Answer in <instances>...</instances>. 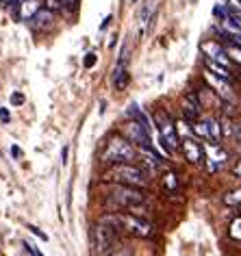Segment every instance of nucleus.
Returning <instances> with one entry per match:
<instances>
[{"label": "nucleus", "instance_id": "nucleus-1", "mask_svg": "<svg viewBox=\"0 0 241 256\" xmlns=\"http://www.w3.org/2000/svg\"><path fill=\"white\" fill-rule=\"evenodd\" d=\"M144 194L137 187H130V184H118L116 189L106 198V208L111 210H124V208H135L139 204H144Z\"/></svg>", "mask_w": 241, "mask_h": 256}, {"label": "nucleus", "instance_id": "nucleus-2", "mask_svg": "<svg viewBox=\"0 0 241 256\" xmlns=\"http://www.w3.org/2000/svg\"><path fill=\"white\" fill-rule=\"evenodd\" d=\"M106 180H116L120 184H130V187H146L148 184V174L132 163H116L106 172Z\"/></svg>", "mask_w": 241, "mask_h": 256}, {"label": "nucleus", "instance_id": "nucleus-3", "mask_svg": "<svg viewBox=\"0 0 241 256\" xmlns=\"http://www.w3.org/2000/svg\"><path fill=\"white\" fill-rule=\"evenodd\" d=\"M102 220H106L109 224H113L118 230H124V232H128V234H135V236H150L152 234V226L146 220H142V217H137V215H128V213H124V215H106L102 217Z\"/></svg>", "mask_w": 241, "mask_h": 256}, {"label": "nucleus", "instance_id": "nucleus-4", "mask_svg": "<svg viewBox=\"0 0 241 256\" xmlns=\"http://www.w3.org/2000/svg\"><path fill=\"white\" fill-rule=\"evenodd\" d=\"M135 148L130 146V142L126 137H111L109 144H106L104 148V154L102 158L106 163L116 165V163H130L135 161Z\"/></svg>", "mask_w": 241, "mask_h": 256}, {"label": "nucleus", "instance_id": "nucleus-5", "mask_svg": "<svg viewBox=\"0 0 241 256\" xmlns=\"http://www.w3.org/2000/svg\"><path fill=\"white\" fill-rule=\"evenodd\" d=\"M154 124L158 128V135H161V144H163V150L168 152H174L180 148V139H178V132H176V126L174 122L170 120V115L166 111H156L154 113Z\"/></svg>", "mask_w": 241, "mask_h": 256}, {"label": "nucleus", "instance_id": "nucleus-6", "mask_svg": "<svg viewBox=\"0 0 241 256\" xmlns=\"http://www.w3.org/2000/svg\"><path fill=\"white\" fill-rule=\"evenodd\" d=\"M116 239H118V228L109 224L106 220L98 222V226H94L92 230V241H94V252L102 254V252H109V250L116 246Z\"/></svg>", "mask_w": 241, "mask_h": 256}, {"label": "nucleus", "instance_id": "nucleus-7", "mask_svg": "<svg viewBox=\"0 0 241 256\" xmlns=\"http://www.w3.org/2000/svg\"><path fill=\"white\" fill-rule=\"evenodd\" d=\"M122 135L128 139L130 144H137L139 148H144V150H150L152 148L150 130L144 124H139L137 120H128V122H126V124L122 126Z\"/></svg>", "mask_w": 241, "mask_h": 256}, {"label": "nucleus", "instance_id": "nucleus-8", "mask_svg": "<svg viewBox=\"0 0 241 256\" xmlns=\"http://www.w3.org/2000/svg\"><path fill=\"white\" fill-rule=\"evenodd\" d=\"M126 61H128V48L124 46L122 54H120V59H118V66L113 70V87H116L118 92H124V89L128 87V80H130L128 70H126Z\"/></svg>", "mask_w": 241, "mask_h": 256}, {"label": "nucleus", "instance_id": "nucleus-9", "mask_svg": "<svg viewBox=\"0 0 241 256\" xmlns=\"http://www.w3.org/2000/svg\"><path fill=\"white\" fill-rule=\"evenodd\" d=\"M202 52L206 54V59H213L215 63H220V66H224V68H230V63H232V59L228 56V52H226V48L222 46V44H218V42H204L202 44Z\"/></svg>", "mask_w": 241, "mask_h": 256}, {"label": "nucleus", "instance_id": "nucleus-10", "mask_svg": "<svg viewBox=\"0 0 241 256\" xmlns=\"http://www.w3.org/2000/svg\"><path fill=\"white\" fill-rule=\"evenodd\" d=\"M33 30H50L54 26V11L52 9H37V14L28 20Z\"/></svg>", "mask_w": 241, "mask_h": 256}, {"label": "nucleus", "instance_id": "nucleus-11", "mask_svg": "<svg viewBox=\"0 0 241 256\" xmlns=\"http://www.w3.org/2000/svg\"><path fill=\"white\" fill-rule=\"evenodd\" d=\"M180 148H182V152H185V156H187L189 163H202L204 152H202V146L196 142V139H182Z\"/></svg>", "mask_w": 241, "mask_h": 256}, {"label": "nucleus", "instance_id": "nucleus-12", "mask_svg": "<svg viewBox=\"0 0 241 256\" xmlns=\"http://www.w3.org/2000/svg\"><path fill=\"white\" fill-rule=\"evenodd\" d=\"M206 80L211 82V85H213L215 89H218V94L222 96V98L232 100V87H230V80L220 78V76H215L213 72H208V70H206Z\"/></svg>", "mask_w": 241, "mask_h": 256}, {"label": "nucleus", "instance_id": "nucleus-13", "mask_svg": "<svg viewBox=\"0 0 241 256\" xmlns=\"http://www.w3.org/2000/svg\"><path fill=\"white\" fill-rule=\"evenodd\" d=\"M126 115H128L130 120H137L139 124H144L148 130H152V122L148 120V115H146L137 104H128V108H126Z\"/></svg>", "mask_w": 241, "mask_h": 256}, {"label": "nucleus", "instance_id": "nucleus-14", "mask_svg": "<svg viewBox=\"0 0 241 256\" xmlns=\"http://www.w3.org/2000/svg\"><path fill=\"white\" fill-rule=\"evenodd\" d=\"M206 70H208V72H213L215 76H220V78H226V80L232 82V74L228 72V68L220 66V63H215L213 59H206Z\"/></svg>", "mask_w": 241, "mask_h": 256}, {"label": "nucleus", "instance_id": "nucleus-15", "mask_svg": "<svg viewBox=\"0 0 241 256\" xmlns=\"http://www.w3.org/2000/svg\"><path fill=\"white\" fill-rule=\"evenodd\" d=\"M206 126H208V132H211V142L218 144L222 139V128H220V122L218 120H206Z\"/></svg>", "mask_w": 241, "mask_h": 256}, {"label": "nucleus", "instance_id": "nucleus-16", "mask_svg": "<svg viewBox=\"0 0 241 256\" xmlns=\"http://www.w3.org/2000/svg\"><path fill=\"white\" fill-rule=\"evenodd\" d=\"M224 202L228 204V206H232V204H241V189L232 191V194H226L224 196Z\"/></svg>", "mask_w": 241, "mask_h": 256}, {"label": "nucleus", "instance_id": "nucleus-17", "mask_svg": "<svg viewBox=\"0 0 241 256\" xmlns=\"http://www.w3.org/2000/svg\"><path fill=\"white\" fill-rule=\"evenodd\" d=\"M230 236L232 239H241V217L230 224Z\"/></svg>", "mask_w": 241, "mask_h": 256}, {"label": "nucleus", "instance_id": "nucleus-18", "mask_svg": "<svg viewBox=\"0 0 241 256\" xmlns=\"http://www.w3.org/2000/svg\"><path fill=\"white\" fill-rule=\"evenodd\" d=\"M96 61H98V56H96V54H94V52H90V54H87V56H85L83 66H85L87 70H92L94 66H96Z\"/></svg>", "mask_w": 241, "mask_h": 256}, {"label": "nucleus", "instance_id": "nucleus-19", "mask_svg": "<svg viewBox=\"0 0 241 256\" xmlns=\"http://www.w3.org/2000/svg\"><path fill=\"white\" fill-rule=\"evenodd\" d=\"M24 248L28 250V254H30V256H44V254L40 252V250L35 248V243H28V241H26V243H24Z\"/></svg>", "mask_w": 241, "mask_h": 256}, {"label": "nucleus", "instance_id": "nucleus-20", "mask_svg": "<svg viewBox=\"0 0 241 256\" xmlns=\"http://www.w3.org/2000/svg\"><path fill=\"white\" fill-rule=\"evenodd\" d=\"M11 104H16V106H20V104H24V96L22 94H11Z\"/></svg>", "mask_w": 241, "mask_h": 256}, {"label": "nucleus", "instance_id": "nucleus-21", "mask_svg": "<svg viewBox=\"0 0 241 256\" xmlns=\"http://www.w3.org/2000/svg\"><path fill=\"white\" fill-rule=\"evenodd\" d=\"M28 230H30V232H33L35 236H40L42 241H48V234H46V232H42L40 228H35V226H28Z\"/></svg>", "mask_w": 241, "mask_h": 256}, {"label": "nucleus", "instance_id": "nucleus-22", "mask_svg": "<svg viewBox=\"0 0 241 256\" xmlns=\"http://www.w3.org/2000/svg\"><path fill=\"white\" fill-rule=\"evenodd\" d=\"M9 120H11V115H9L7 108H0V122H2V124H9Z\"/></svg>", "mask_w": 241, "mask_h": 256}, {"label": "nucleus", "instance_id": "nucleus-23", "mask_svg": "<svg viewBox=\"0 0 241 256\" xmlns=\"http://www.w3.org/2000/svg\"><path fill=\"white\" fill-rule=\"evenodd\" d=\"M166 187H170V189H176V180H174V174H168V176H166Z\"/></svg>", "mask_w": 241, "mask_h": 256}, {"label": "nucleus", "instance_id": "nucleus-24", "mask_svg": "<svg viewBox=\"0 0 241 256\" xmlns=\"http://www.w3.org/2000/svg\"><path fill=\"white\" fill-rule=\"evenodd\" d=\"M11 154H14L16 158H20V156H22V150L18 148V146H11Z\"/></svg>", "mask_w": 241, "mask_h": 256}, {"label": "nucleus", "instance_id": "nucleus-25", "mask_svg": "<svg viewBox=\"0 0 241 256\" xmlns=\"http://www.w3.org/2000/svg\"><path fill=\"white\" fill-rule=\"evenodd\" d=\"M232 174L241 178V161H239V163H237V165H234V168H232Z\"/></svg>", "mask_w": 241, "mask_h": 256}, {"label": "nucleus", "instance_id": "nucleus-26", "mask_svg": "<svg viewBox=\"0 0 241 256\" xmlns=\"http://www.w3.org/2000/svg\"><path fill=\"white\" fill-rule=\"evenodd\" d=\"M66 158H68V148H63V152H61V161L66 163Z\"/></svg>", "mask_w": 241, "mask_h": 256}, {"label": "nucleus", "instance_id": "nucleus-27", "mask_svg": "<svg viewBox=\"0 0 241 256\" xmlns=\"http://www.w3.org/2000/svg\"><path fill=\"white\" fill-rule=\"evenodd\" d=\"M111 256H130L128 252H116V254H111Z\"/></svg>", "mask_w": 241, "mask_h": 256}, {"label": "nucleus", "instance_id": "nucleus-28", "mask_svg": "<svg viewBox=\"0 0 241 256\" xmlns=\"http://www.w3.org/2000/svg\"><path fill=\"white\" fill-rule=\"evenodd\" d=\"M237 137H239V142H241V128H239V130H237Z\"/></svg>", "mask_w": 241, "mask_h": 256}, {"label": "nucleus", "instance_id": "nucleus-29", "mask_svg": "<svg viewBox=\"0 0 241 256\" xmlns=\"http://www.w3.org/2000/svg\"><path fill=\"white\" fill-rule=\"evenodd\" d=\"M239 215H241V204H239Z\"/></svg>", "mask_w": 241, "mask_h": 256}, {"label": "nucleus", "instance_id": "nucleus-30", "mask_svg": "<svg viewBox=\"0 0 241 256\" xmlns=\"http://www.w3.org/2000/svg\"><path fill=\"white\" fill-rule=\"evenodd\" d=\"M130 2H137V0H130Z\"/></svg>", "mask_w": 241, "mask_h": 256}, {"label": "nucleus", "instance_id": "nucleus-31", "mask_svg": "<svg viewBox=\"0 0 241 256\" xmlns=\"http://www.w3.org/2000/svg\"><path fill=\"white\" fill-rule=\"evenodd\" d=\"M20 2H26V0H20Z\"/></svg>", "mask_w": 241, "mask_h": 256}, {"label": "nucleus", "instance_id": "nucleus-32", "mask_svg": "<svg viewBox=\"0 0 241 256\" xmlns=\"http://www.w3.org/2000/svg\"><path fill=\"white\" fill-rule=\"evenodd\" d=\"M239 74H241V68H239Z\"/></svg>", "mask_w": 241, "mask_h": 256}]
</instances>
